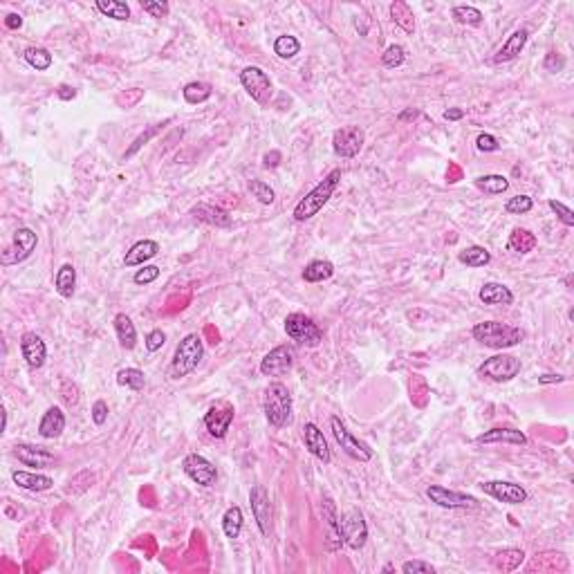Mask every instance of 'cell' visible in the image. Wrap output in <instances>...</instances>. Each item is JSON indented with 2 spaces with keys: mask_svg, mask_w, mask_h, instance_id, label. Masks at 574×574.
<instances>
[{
  "mask_svg": "<svg viewBox=\"0 0 574 574\" xmlns=\"http://www.w3.org/2000/svg\"><path fill=\"white\" fill-rule=\"evenodd\" d=\"M202 357H204L202 337L196 335V332L187 335L178 344V348H175L173 362H171V368H169L171 379H184L187 375H191L200 366Z\"/></svg>",
  "mask_w": 574,
  "mask_h": 574,
  "instance_id": "277c9868",
  "label": "cell"
},
{
  "mask_svg": "<svg viewBox=\"0 0 574 574\" xmlns=\"http://www.w3.org/2000/svg\"><path fill=\"white\" fill-rule=\"evenodd\" d=\"M406 61V47L395 43V45H388L386 52L382 54V63L388 70H395V67H400L402 63Z\"/></svg>",
  "mask_w": 574,
  "mask_h": 574,
  "instance_id": "ee69618b",
  "label": "cell"
},
{
  "mask_svg": "<svg viewBox=\"0 0 574 574\" xmlns=\"http://www.w3.org/2000/svg\"><path fill=\"white\" fill-rule=\"evenodd\" d=\"M249 191H251V196H254L260 204H274V200H276L274 189H271L269 184L262 182V180H251L249 182Z\"/></svg>",
  "mask_w": 574,
  "mask_h": 574,
  "instance_id": "f6af8a7d",
  "label": "cell"
},
{
  "mask_svg": "<svg viewBox=\"0 0 574 574\" xmlns=\"http://www.w3.org/2000/svg\"><path fill=\"white\" fill-rule=\"evenodd\" d=\"M142 96H144V90H140V87H133V90H128V92H124V94L117 96V103L124 105V108H130V105L137 103V101L142 99Z\"/></svg>",
  "mask_w": 574,
  "mask_h": 574,
  "instance_id": "680465c9",
  "label": "cell"
},
{
  "mask_svg": "<svg viewBox=\"0 0 574 574\" xmlns=\"http://www.w3.org/2000/svg\"><path fill=\"white\" fill-rule=\"evenodd\" d=\"M12 480L25 491H47L54 487V480L45 473H36V471H23V469H14L12 471Z\"/></svg>",
  "mask_w": 574,
  "mask_h": 574,
  "instance_id": "d4e9b609",
  "label": "cell"
},
{
  "mask_svg": "<svg viewBox=\"0 0 574 574\" xmlns=\"http://www.w3.org/2000/svg\"><path fill=\"white\" fill-rule=\"evenodd\" d=\"M475 189H480L484 196H500L509 189V180L505 175H482V178L475 180Z\"/></svg>",
  "mask_w": 574,
  "mask_h": 574,
  "instance_id": "d590c367",
  "label": "cell"
},
{
  "mask_svg": "<svg viewBox=\"0 0 574 574\" xmlns=\"http://www.w3.org/2000/svg\"><path fill=\"white\" fill-rule=\"evenodd\" d=\"M366 144V133L362 126H344V128L335 130L332 135V151L335 155L344 160H353L359 155V151Z\"/></svg>",
  "mask_w": 574,
  "mask_h": 574,
  "instance_id": "30bf717a",
  "label": "cell"
},
{
  "mask_svg": "<svg viewBox=\"0 0 574 574\" xmlns=\"http://www.w3.org/2000/svg\"><path fill=\"white\" fill-rule=\"evenodd\" d=\"M158 278H160V267L158 265H142V269L135 271V276H133V280L137 285H149Z\"/></svg>",
  "mask_w": 574,
  "mask_h": 574,
  "instance_id": "f907efd6",
  "label": "cell"
},
{
  "mask_svg": "<svg viewBox=\"0 0 574 574\" xmlns=\"http://www.w3.org/2000/svg\"><path fill=\"white\" fill-rule=\"evenodd\" d=\"M182 469L193 482L200 484V487H213L218 480V469L213 466L211 460H207L200 453H189L187 458L182 460Z\"/></svg>",
  "mask_w": 574,
  "mask_h": 574,
  "instance_id": "5bb4252c",
  "label": "cell"
},
{
  "mask_svg": "<svg viewBox=\"0 0 574 574\" xmlns=\"http://www.w3.org/2000/svg\"><path fill=\"white\" fill-rule=\"evenodd\" d=\"M117 384L130 388V391H142L146 386V377L140 368H121V371L117 373Z\"/></svg>",
  "mask_w": 574,
  "mask_h": 574,
  "instance_id": "60d3db41",
  "label": "cell"
},
{
  "mask_svg": "<svg viewBox=\"0 0 574 574\" xmlns=\"http://www.w3.org/2000/svg\"><path fill=\"white\" fill-rule=\"evenodd\" d=\"M563 382H566V377L563 375H541L539 377V384H543V386L546 384H563Z\"/></svg>",
  "mask_w": 574,
  "mask_h": 574,
  "instance_id": "6125c7cd",
  "label": "cell"
},
{
  "mask_svg": "<svg viewBox=\"0 0 574 574\" xmlns=\"http://www.w3.org/2000/svg\"><path fill=\"white\" fill-rule=\"evenodd\" d=\"M285 332L292 341L305 348H316L323 341V330L314 323V319H310L303 312H292L285 316Z\"/></svg>",
  "mask_w": 574,
  "mask_h": 574,
  "instance_id": "5b68a950",
  "label": "cell"
},
{
  "mask_svg": "<svg viewBox=\"0 0 574 574\" xmlns=\"http://www.w3.org/2000/svg\"><path fill=\"white\" fill-rule=\"evenodd\" d=\"M274 52L280 58H294L301 52V41L292 34H283L274 41Z\"/></svg>",
  "mask_w": 574,
  "mask_h": 574,
  "instance_id": "b9f144b4",
  "label": "cell"
},
{
  "mask_svg": "<svg viewBox=\"0 0 574 574\" xmlns=\"http://www.w3.org/2000/svg\"><path fill=\"white\" fill-rule=\"evenodd\" d=\"M144 344H146V350H149V353H158V350H162L164 344H167V335H164V330L155 328V330H151L149 335H146Z\"/></svg>",
  "mask_w": 574,
  "mask_h": 574,
  "instance_id": "f5cc1de1",
  "label": "cell"
},
{
  "mask_svg": "<svg viewBox=\"0 0 574 574\" xmlns=\"http://www.w3.org/2000/svg\"><path fill=\"white\" fill-rule=\"evenodd\" d=\"M537 242L539 240L532 231L518 227L512 231V236L507 240V251H514V254H530V251H534V247H537Z\"/></svg>",
  "mask_w": 574,
  "mask_h": 574,
  "instance_id": "4dcf8cb0",
  "label": "cell"
},
{
  "mask_svg": "<svg viewBox=\"0 0 574 574\" xmlns=\"http://www.w3.org/2000/svg\"><path fill=\"white\" fill-rule=\"evenodd\" d=\"M332 274L335 265L330 260H312L303 269V280L305 283H323V280L332 278Z\"/></svg>",
  "mask_w": 574,
  "mask_h": 574,
  "instance_id": "d6a6232c",
  "label": "cell"
},
{
  "mask_svg": "<svg viewBox=\"0 0 574 574\" xmlns=\"http://www.w3.org/2000/svg\"><path fill=\"white\" fill-rule=\"evenodd\" d=\"M475 442L478 444H496V442H503V444H514V446H525L527 444V435L518 429H512V426H496V429H489L484 431L482 435L475 437Z\"/></svg>",
  "mask_w": 574,
  "mask_h": 574,
  "instance_id": "603a6c76",
  "label": "cell"
},
{
  "mask_svg": "<svg viewBox=\"0 0 574 574\" xmlns=\"http://www.w3.org/2000/svg\"><path fill=\"white\" fill-rule=\"evenodd\" d=\"M262 160H265V167H267V169H274V167H278V162H280V153H278V151H271V153H267Z\"/></svg>",
  "mask_w": 574,
  "mask_h": 574,
  "instance_id": "be15d7a7",
  "label": "cell"
},
{
  "mask_svg": "<svg viewBox=\"0 0 574 574\" xmlns=\"http://www.w3.org/2000/svg\"><path fill=\"white\" fill-rule=\"evenodd\" d=\"M475 149L482 151V153H493V151L500 149V142L489 133H480L478 137H475Z\"/></svg>",
  "mask_w": 574,
  "mask_h": 574,
  "instance_id": "11a10c76",
  "label": "cell"
},
{
  "mask_svg": "<svg viewBox=\"0 0 574 574\" xmlns=\"http://www.w3.org/2000/svg\"><path fill=\"white\" fill-rule=\"evenodd\" d=\"M303 444H305V449L312 453L316 460L323 462V464H330V460H332V453H330V446H328L326 435H323V431H321L314 422H307L303 426Z\"/></svg>",
  "mask_w": 574,
  "mask_h": 574,
  "instance_id": "ffe728a7",
  "label": "cell"
},
{
  "mask_svg": "<svg viewBox=\"0 0 574 574\" xmlns=\"http://www.w3.org/2000/svg\"><path fill=\"white\" fill-rule=\"evenodd\" d=\"M527 38H530V29H527V27L514 29L512 36L498 47V52H496V56H493V63H507V61H514V58H516V56L525 50V45H527Z\"/></svg>",
  "mask_w": 574,
  "mask_h": 574,
  "instance_id": "7402d4cb",
  "label": "cell"
},
{
  "mask_svg": "<svg viewBox=\"0 0 574 574\" xmlns=\"http://www.w3.org/2000/svg\"><path fill=\"white\" fill-rule=\"evenodd\" d=\"M112 326H115V332H117V339H119L121 348L133 350L135 346H137V330H135V323H133V319L128 314L119 312L115 316Z\"/></svg>",
  "mask_w": 574,
  "mask_h": 574,
  "instance_id": "f1b7e54d",
  "label": "cell"
},
{
  "mask_svg": "<svg viewBox=\"0 0 574 574\" xmlns=\"http://www.w3.org/2000/svg\"><path fill=\"white\" fill-rule=\"evenodd\" d=\"M523 550H505V552H498L496 554V566L500 570L509 572V570H516L521 563H523Z\"/></svg>",
  "mask_w": 574,
  "mask_h": 574,
  "instance_id": "7bdbcfd3",
  "label": "cell"
},
{
  "mask_svg": "<svg viewBox=\"0 0 574 574\" xmlns=\"http://www.w3.org/2000/svg\"><path fill=\"white\" fill-rule=\"evenodd\" d=\"M464 117V110L462 108H449L444 112V119L446 121H458V119H462Z\"/></svg>",
  "mask_w": 574,
  "mask_h": 574,
  "instance_id": "e7e4bbea",
  "label": "cell"
},
{
  "mask_svg": "<svg viewBox=\"0 0 574 574\" xmlns=\"http://www.w3.org/2000/svg\"><path fill=\"white\" fill-rule=\"evenodd\" d=\"M330 429H332V435H335L337 444L341 446V451H344L346 455H350L353 460H357V462H368V460L373 458V449H371V446H368L366 442L359 440V437H355L353 433H350V431L346 429V424H344L341 420H339L337 415L330 417Z\"/></svg>",
  "mask_w": 574,
  "mask_h": 574,
  "instance_id": "52a82bcc",
  "label": "cell"
},
{
  "mask_svg": "<svg viewBox=\"0 0 574 574\" xmlns=\"http://www.w3.org/2000/svg\"><path fill=\"white\" fill-rule=\"evenodd\" d=\"M191 216L200 220V222H207V225H213V227H231V216L225 211V209H220V207H213V204H207V202H202L198 204V207H193L191 209Z\"/></svg>",
  "mask_w": 574,
  "mask_h": 574,
  "instance_id": "4316f807",
  "label": "cell"
},
{
  "mask_svg": "<svg viewBox=\"0 0 574 574\" xmlns=\"http://www.w3.org/2000/svg\"><path fill=\"white\" fill-rule=\"evenodd\" d=\"M160 254V245L155 240H140L126 251L124 256V265L126 267H142L144 262H149L151 258H155Z\"/></svg>",
  "mask_w": 574,
  "mask_h": 574,
  "instance_id": "484cf974",
  "label": "cell"
},
{
  "mask_svg": "<svg viewBox=\"0 0 574 574\" xmlns=\"http://www.w3.org/2000/svg\"><path fill=\"white\" fill-rule=\"evenodd\" d=\"M480 489L487 496H491V498L507 505H523L527 500V491H525L521 484L509 480H487L480 484Z\"/></svg>",
  "mask_w": 574,
  "mask_h": 574,
  "instance_id": "e0dca14e",
  "label": "cell"
},
{
  "mask_svg": "<svg viewBox=\"0 0 574 574\" xmlns=\"http://www.w3.org/2000/svg\"><path fill=\"white\" fill-rule=\"evenodd\" d=\"M543 67H546L548 72H561L563 67H566V58H563L559 52H548L546 54V61H543Z\"/></svg>",
  "mask_w": 574,
  "mask_h": 574,
  "instance_id": "9f6ffc18",
  "label": "cell"
},
{
  "mask_svg": "<svg viewBox=\"0 0 574 574\" xmlns=\"http://www.w3.org/2000/svg\"><path fill=\"white\" fill-rule=\"evenodd\" d=\"M182 94H184V101L187 103H193V105L204 103L211 96V85L207 81H191L184 85Z\"/></svg>",
  "mask_w": 574,
  "mask_h": 574,
  "instance_id": "f35d334b",
  "label": "cell"
},
{
  "mask_svg": "<svg viewBox=\"0 0 574 574\" xmlns=\"http://www.w3.org/2000/svg\"><path fill=\"white\" fill-rule=\"evenodd\" d=\"M92 422L96 424V426H103L105 422H108V404H105L103 400H96L94 404H92Z\"/></svg>",
  "mask_w": 574,
  "mask_h": 574,
  "instance_id": "6f0895ef",
  "label": "cell"
},
{
  "mask_svg": "<svg viewBox=\"0 0 574 574\" xmlns=\"http://www.w3.org/2000/svg\"><path fill=\"white\" fill-rule=\"evenodd\" d=\"M341 537L350 550H362L368 541V525L362 509H348L341 516Z\"/></svg>",
  "mask_w": 574,
  "mask_h": 574,
  "instance_id": "8fae6325",
  "label": "cell"
},
{
  "mask_svg": "<svg viewBox=\"0 0 574 574\" xmlns=\"http://www.w3.org/2000/svg\"><path fill=\"white\" fill-rule=\"evenodd\" d=\"M240 85L245 87L247 94L260 105H267L271 99V79L265 70H260L256 65H249L240 72Z\"/></svg>",
  "mask_w": 574,
  "mask_h": 574,
  "instance_id": "9c48e42d",
  "label": "cell"
},
{
  "mask_svg": "<svg viewBox=\"0 0 574 574\" xmlns=\"http://www.w3.org/2000/svg\"><path fill=\"white\" fill-rule=\"evenodd\" d=\"M5 27L7 29H21L23 27V16L21 14H9L5 18Z\"/></svg>",
  "mask_w": 574,
  "mask_h": 574,
  "instance_id": "94428289",
  "label": "cell"
},
{
  "mask_svg": "<svg viewBox=\"0 0 574 574\" xmlns=\"http://www.w3.org/2000/svg\"><path fill=\"white\" fill-rule=\"evenodd\" d=\"M65 431V413L58 406H50L43 413L41 422H38V435L45 440H54Z\"/></svg>",
  "mask_w": 574,
  "mask_h": 574,
  "instance_id": "cb8c5ba5",
  "label": "cell"
},
{
  "mask_svg": "<svg viewBox=\"0 0 574 574\" xmlns=\"http://www.w3.org/2000/svg\"><path fill=\"white\" fill-rule=\"evenodd\" d=\"M14 455L18 458V462H23L25 466H36V469H47V466L56 464V455L52 451L43 449V446L18 444Z\"/></svg>",
  "mask_w": 574,
  "mask_h": 574,
  "instance_id": "44dd1931",
  "label": "cell"
},
{
  "mask_svg": "<svg viewBox=\"0 0 574 574\" xmlns=\"http://www.w3.org/2000/svg\"><path fill=\"white\" fill-rule=\"evenodd\" d=\"M140 7L153 18H167L171 12L169 3H164V0H140Z\"/></svg>",
  "mask_w": 574,
  "mask_h": 574,
  "instance_id": "681fc988",
  "label": "cell"
},
{
  "mask_svg": "<svg viewBox=\"0 0 574 574\" xmlns=\"http://www.w3.org/2000/svg\"><path fill=\"white\" fill-rule=\"evenodd\" d=\"M415 117H420V110H406V112H402L400 115V121H406V119H415Z\"/></svg>",
  "mask_w": 574,
  "mask_h": 574,
  "instance_id": "03108f58",
  "label": "cell"
},
{
  "mask_svg": "<svg viewBox=\"0 0 574 574\" xmlns=\"http://www.w3.org/2000/svg\"><path fill=\"white\" fill-rule=\"evenodd\" d=\"M262 411L274 429H283L292 422V393L283 382H271L265 388Z\"/></svg>",
  "mask_w": 574,
  "mask_h": 574,
  "instance_id": "3957f363",
  "label": "cell"
},
{
  "mask_svg": "<svg viewBox=\"0 0 574 574\" xmlns=\"http://www.w3.org/2000/svg\"><path fill=\"white\" fill-rule=\"evenodd\" d=\"M471 335L478 344L493 350L514 348L525 339V332L521 328L503 323V321H482V323H475Z\"/></svg>",
  "mask_w": 574,
  "mask_h": 574,
  "instance_id": "7a4b0ae2",
  "label": "cell"
},
{
  "mask_svg": "<svg viewBox=\"0 0 574 574\" xmlns=\"http://www.w3.org/2000/svg\"><path fill=\"white\" fill-rule=\"evenodd\" d=\"M96 9L115 21H128L130 18V7L121 3V0H96Z\"/></svg>",
  "mask_w": 574,
  "mask_h": 574,
  "instance_id": "74e56055",
  "label": "cell"
},
{
  "mask_svg": "<svg viewBox=\"0 0 574 574\" xmlns=\"http://www.w3.org/2000/svg\"><path fill=\"white\" fill-rule=\"evenodd\" d=\"M458 260L462 265L471 267V269H478V267H484L491 262V254L489 249H484L480 245H471V247H464L460 254H458Z\"/></svg>",
  "mask_w": 574,
  "mask_h": 574,
  "instance_id": "836d02e7",
  "label": "cell"
},
{
  "mask_svg": "<svg viewBox=\"0 0 574 574\" xmlns=\"http://www.w3.org/2000/svg\"><path fill=\"white\" fill-rule=\"evenodd\" d=\"M451 16H453V21L455 23H460V25H480L482 23V12L480 9H475L471 5H458V7H453L451 9Z\"/></svg>",
  "mask_w": 574,
  "mask_h": 574,
  "instance_id": "ab89813d",
  "label": "cell"
},
{
  "mask_svg": "<svg viewBox=\"0 0 574 574\" xmlns=\"http://www.w3.org/2000/svg\"><path fill=\"white\" fill-rule=\"evenodd\" d=\"M548 207L557 213V218L563 222V225L566 227H574V213L566 207V204L563 202H559V200H548Z\"/></svg>",
  "mask_w": 574,
  "mask_h": 574,
  "instance_id": "816d5d0a",
  "label": "cell"
},
{
  "mask_svg": "<svg viewBox=\"0 0 574 574\" xmlns=\"http://www.w3.org/2000/svg\"><path fill=\"white\" fill-rule=\"evenodd\" d=\"M480 301L484 305H512L514 292L503 283H484L480 287Z\"/></svg>",
  "mask_w": 574,
  "mask_h": 574,
  "instance_id": "83f0119b",
  "label": "cell"
},
{
  "mask_svg": "<svg viewBox=\"0 0 574 574\" xmlns=\"http://www.w3.org/2000/svg\"><path fill=\"white\" fill-rule=\"evenodd\" d=\"M56 96H58V99H61V101H72L74 96H76V90H74L72 85L61 83V85L56 87Z\"/></svg>",
  "mask_w": 574,
  "mask_h": 574,
  "instance_id": "91938a15",
  "label": "cell"
},
{
  "mask_svg": "<svg viewBox=\"0 0 574 574\" xmlns=\"http://www.w3.org/2000/svg\"><path fill=\"white\" fill-rule=\"evenodd\" d=\"M167 124H169V121H164V124H155V126H151V128H149V130H146V133H142V135H140V137H137V140H135V142H133V146H130V149H128V151H126V153H124V160H130V158H133V155H135V153H137V151L142 149V146H144L146 142H149L151 137H155V135H158V133L162 130V126H167Z\"/></svg>",
  "mask_w": 574,
  "mask_h": 574,
  "instance_id": "c3c4849f",
  "label": "cell"
},
{
  "mask_svg": "<svg viewBox=\"0 0 574 574\" xmlns=\"http://www.w3.org/2000/svg\"><path fill=\"white\" fill-rule=\"evenodd\" d=\"M249 505H251V514H254V521L258 525L260 534H262V537H269V532H271V516H274V512H271L269 493H267L265 487H262V484L251 487V491H249Z\"/></svg>",
  "mask_w": 574,
  "mask_h": 574,
  "instance_id": "2e32d148",
  "label": "cell"
},
{
  "mask_svg": "<svg viewBox=\"0 0 574 574\" xmlns=\"http://www.w3.org/2000/svg\"><path fill=\"white\" fill-rule=\"evenodd\" d=\"M521 359L514 357V355H493L489 359H484L478 368V375L482 379H489V382H496V384H505V382H512L514 377L521 373Z\"/></svg>",
  "mask_w": 574,
  "mask_h": 574,
  "instance_id": "8992f818",
  "label": "cell"
},
{
  "mask_svg": "<svg viewBox=\"0 0 574 574\" xmlns=\"http://www.w3.org/2000/svg\"><path fill=\"white\" fill-rule=\"evenodd\" d=\"M339 182H341V169H332L323 180H321L316 187L305 193V198H301L298 204L292 211V216H294L296 222H305V220H312L316 213L326 207L332 198V193L337 191Z\"/></svg>",
  "mask_w": 574,
  "mask_h": 574,
  "instance_id": "6da1fadb",
  "label": "cell"
},
{
  "mask_svg": "<svg viewBox=\"0 0 574 574\" xmlns=\"http://www.w3.org/2000/svg\"><path fill=\"white\" fill-rule=\"evenodd\" d=\"M36 245H38V236H36V233H34L32 229H29V227L16 229V231H14L12 245H9V247L3 251V256H0V262H3L5 267H9V265H18V262L27 260L29 256L34 254Z\"/></svg>",
  "mask_w": 574,
  "mask_h": 574,
  "instance_id": "ba28073f",
  "label": "cell"
},
{
  "mask_svg": "<svg viewBox=\"0 0 574 574\" xmlns=\"http://www.w3.org/2000/svg\"><path fill=\"white\" fill-rule=\"evenodd\" d=\"M532 209H534V200L530 196H514L505 204V211H507L509 216H525V213H530Z\"/></svg>",
  "mask_w": 574,
  "mask_h": 574,
  "instance_id": "bcb514c9",
  "label": "cell"
},
{
  "mask_svg": "<svg viewBox=\"0 0 574 574\" xmlns=\"http://www.w3.org/2000/svg\"><path fill=\"white\" fill-rule=\"evenodd\" d=\"M242 523H245V516H242V509L238 505L229 507L225 514H222V532H225L227 539H238L242 532Z\"/></svg>",
  "mask_w": 574,
  "mask_h": 574,
  "instance_id": "8d00e7d4",
  "label": "cell"
},
{
  "mask_svg": "<svg viewBox=\"0 0 574 574\" xmlns=\"http://www.w3.org/2000/svg\"><path fill=\"white\" fill-rule=\"evenodd\" d=\"M402 572H404V574H433L435 568L431 566V563H426V561L413 559V561H406V563H404V566H402Z\"/></svg>",
  "mask_w": 574,
  "mask_h": 574,
  "instance_id": "db71d44e",
  "label": "cell"
},
{
  "mask_svg": "<svg viewBox=\"0 0 574 574\" xmlns=\"http://www.w3.org/2000/svg\"><path fill=\"white\" fill-rule=\"evenodd\" d=\"M393 570H395V566H391V563H388V566H384V568H382V572H393Z\"/></svg>",
  "mask_w": 574,
  "mask_h": 574,
  "instance_id": "003e7915",
  "label": "cell"
},
{
  "mask_svg": "<svg viewBox=\"0 0 574 574\" xmlns=\"http://www.w3.org/2000/svg\"><path fill=\"white\" fill-rule=\"evenodd\" d=\"M233 415H236V411H233V404H229L225 400L213 404L209 411L204 413V426H207L209 435L216 437V440H222V437H225L231 429Z\"/></svg>",
  "mask_w": 574,
  "mask_h": 574,
  "instance_id": "4fadbf2b",
  "label": "cell"
},
{
  "mask_svg": "<svg viewBox=\"0 0 574 574\" xmlns=\"http://www.w3.org/2000/svg\"><path fill=\"white\" fill-rule=\"evenodd\" d=\"M426 496H429V500L435 503L437 507H444V509H473V507H478V498H475V496L446 489V487H442V484H431V487L426 489Z\"/></svg>",
  "mask_w": 574,
  "mask_h": 574,
  "instance_id": "7c38bea8",
  "label": "cell"
},
{
  "mask_svg": "<svg viewBox=\"0 0 574 574\" xmlns=\"http://www.w3.org/2000/svg\"><path fill=\"white\" fill-rule=\"evenodd\" d=\"M429 386H426V379L422 375H413L411 377V400L415 406H424L426 397H429Z\"/></svg>",
  "mask_w": 574,
  "mask_h": 574,
  "instance_id": "7dc6e473",
  "label": "cell"
},
{
  "mask_svg": "<svg viewBox=\"0 0 574 574\" xmlns=\"http://www.w3.org/2000/svg\"><path fill=\"white\" fill-rule=\"evenodd\" d=\"M54 289L58 292V296L72 298L74 289H76V269L72 262H63V265L58 267L56 276H54Z\"/></svg>",
  "mask_w": 574,
  "mask_h": 574,
  "instance_id": "f546056e",
  "label": "cell"
},
{
  "mask_svg": "<svg viewBox=\"0 0 574 574\" xmlns=\"http://www.w3.org/2000/svg\"><path fill=\"white\" fill-rule=\"evenodd\" d=\"M321 514H323V525H326V548L330 552L341 550L344 546V537H341V518H339L335 503L326 498L323 507H321Z\"/></svg>",
  "mask_w": 574,
  "mask_h": 574,
  "instance_id": "ac0fdd59",
  "label": "cell"
},
{
  "mask_svg": "<svg viewBox=\"0 0 574 574\" xmlns=\"http://www.w3.org/2000/svg\"><path fill=\"white\" fill-rule=\"evenodd\" d=\"M21 353H23L25 364L32 368V371H38V368L45 366L47 346H45V341L36 332H25L21 337Z\"/></svg>",
  "mask_w": 574,
  "mask_h": 574,
  "instance_id": "d6986e66",
  "label": "cell"
},
{
  "mask_svg": "<svg viewBox=\"0 0 574 574\" xmlns=\"http://www.w3.org/2000/svg\"><path fill=\"white\" fill-rule=\"evenodd\" d=\"M292 366H294V348L287 344L276 346L260 359V373L267 377H283L292 371Z\"/></svg>",
  "mask_w": 574,
  "mask_h": 574,
  "instance_id": "9a60e30c",
  "label": "cell"
},
{
  "mask_svg": "<svg viewBox=\"0 0 574 574\" xmlns=\"http://www.w3.org/2000/svg\"><path fill=\"white\" fill-rule=\"evenodd\" d=\"M391 18L395 21L397 27L404 29L406 34L415 32V14H413V9L408 7V3H404V0H395V3H391Z\"/></svg>",
  "mask_w": 574,
  "mask_h": 574,
  "instance_id": "1f68e13d",
  "label": "cell"
},
{
  "mask_svg": "<svg viewBox=\"0 0 574 574\" xmlns=\"http://www.w3.org/2000/svg\"><path fill=\"white\" fill-rule=\"evenodd\" d=\"M25 56V61L29 67H34L36 72H45V70H50L52 67V52L50 50H45V47L41 45H32V47H27V50L23 52Z\"/></svg>",
  "mask_w": 574,
  "mask_h": 574,
  "instance_id": "e575fe53",
  "label": "cell"
}]
</instances>
